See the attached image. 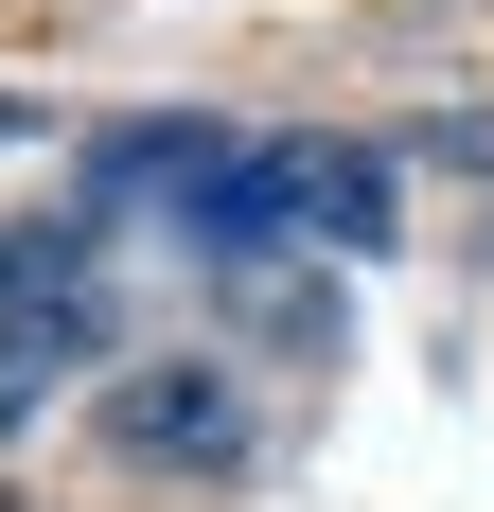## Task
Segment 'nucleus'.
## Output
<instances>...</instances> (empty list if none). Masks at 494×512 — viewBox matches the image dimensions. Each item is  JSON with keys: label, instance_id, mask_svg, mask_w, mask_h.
Masks as SVG:
<instances>
[{"label": "nucleus", "instance_id": "nucleus-1", "mask_svg": "<svg viewBox=\"0 0 494 512\" xmlns=\"http://www.w3.org/2000/svg\"><path fill=\"white\" fill-rule=\"evenodd\" d=\"M212 248H389V159L371 142H247L230 212H212Z\"/></svg>", "mask_w": 494, "mask_h": 512}, {"label": "nucleus", "instance_id": "nucleus-4", "mask_svg": "<svg viewBox=\"0 0 494 512\" xmlns=\"http://www.w3.org/2000/svg\"><path fill=\"white\" fill-rule=\"evenodd\" d=\"M0 142H36V106H0Z\"/></svg>", "mask_w": 494, "mask_h": 512}, {"label": "nucleus", "instance_id": "nucleus-2", "mask_svg": "<svg viewBox=\"0 0 494 512\" xmlns=\"http://www.w3.org/2000/svg\"><path fill=\"white\" fill-rule=\"evenodd\" d=\"M106 442L159 460V477H230L247 460V389L230 371H124V389H106Z\"/></svg>", "mask_w": 494, "mask_h": 512}, {"label": "nucleus", "instance_id": "nucleus-3", "mask_svg": "<svg viewBox=\"0 0 494 512\" xmlns=\"http://www.w3.org/2000/svg\"><path fill=\"white\" fill-rule=\"evenodd\" d=\"M424 159H459V177H477V159H494V106H442V124H424Z\"/></svg>", "mask_w": 494, "mask_h": 512}]
</instances>
